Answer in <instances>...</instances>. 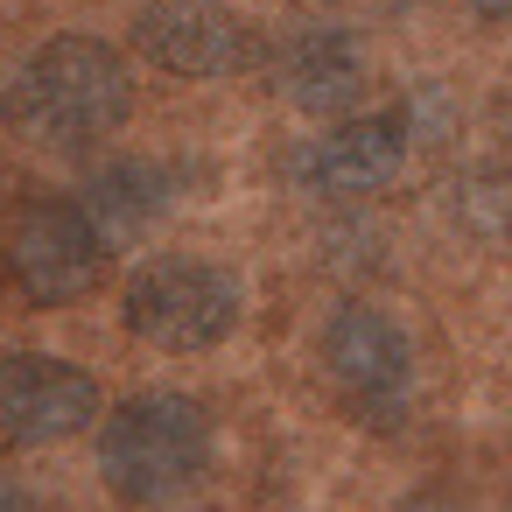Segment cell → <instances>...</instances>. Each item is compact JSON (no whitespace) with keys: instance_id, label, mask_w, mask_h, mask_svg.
<instances>
[{"instance_id":"obj_1","label":"cell","mask_w":512,"mask_h":512,"mask_svg":"<svg viewBox=\"0 0 512 512\" xmlns=\"http://www.w3.org/2000/svg\"><path fill=\"white\" fill-rule=\"evenodd\" d=\"M134 113V71L99 36H50L0 92L8 134L36 148H92Z\"/></svg>"},{"instance_id":"obj_2","label":"cell","mask_w":512,"mask_h":512,"mask_svg":"<svg viewBox=\"0 0 512 512\" xmlns=\"http://www.w3.org/2000/svg\"><path fill=\"white\" fill-rule=\"evenodd\" d=\"M218 463V421L190 393H134L99 428V477L127 512H169L183 505Z\"/></svg>"},{"instance_id":"obj_3","label":"cell","mask_w":512,"mask_h":512,"mask_svg":"<svg viewBox=\"0 0 512 512\" xmlns=\"http://www.w3.org/2000/svg\"><path fill=\"white\" fill-rule=\"evenodd\" d=\"M106 239L78 197H15L0 211V281L29 309H71L106 281Z\"/></svg>"},{"instance_id":"obj_4","label":"cell","mask_w":512,"mask_h":512,"mask_svg":"<svg viewBox=\"0 0 512 512\" xmlns=\"http://www.w3.org/2000/svg\"><path fill=\"white\" fill-rule=\"evenodd\" d=\"M120 316L127 330L148 344V351H169V358H197V351H218L239 316H246V295L239 281L218 267V260H197V253H162L148 267H134L127 295H120Z\"/></svg>"},{"instance_id":"obj_5","label":"cell","mask_w":512,"mask_h":512,"mask_svg":"<svg viewBox=\"0 0 512 512\" xmlns=\"http://www.w3.org/2000/svg\"><path fill=\"white\" fill-rule=\"evenodd\" d=\"M323 372L358 421L386 428L414 400V337L379 302H337L323 323Z\"/></svg>"},{"instance_id":"obj_6","label":"cell","mask_w":512,"mask_h":512,"mask_svg":"<svg viewBox=\"0 0 512 512\" xmlns=\"http://www.w3.org/2000/svg\"><path fill=\"white\" fill-rule=\"evenodd\" d=\"M106 393L85 365L57 351H8L0 358V442L8 449H57L99 421Z\"/></svg>"},{"instance_id":"obj_7","label":"cell","mask_w":512,"mask_h":512,"mask_svg":"<svg viewBox=\"0 0 512 512\" xmlns=\"http://www.w3.org/2000/svg\"><path fill=\"white\" fill-rule=\"evenodd\" d=\"M134 50L169 78H232L253 57V29L225 0H148L134 15Z\"/></svg>"},{"instance_id":"obj_8","label":"cell","mask_w":512,"mask_h":512,"mask_svg":"<svg viewBox=\"0 0 512 512\" xmlns=\"http://www.w3.org/2000/svg\"><path fill=\"white\" fill-rule=\"evenodd\" d=\"M400 169H407V113H351L302 155V183L337 204L379 197L386 183H400Z\"/></svg>"},{"instance_id":"obj_9","label":"cell","mask_w":512,"mask_h":512,"mask_svg":"<svg viewBox=\"0 0 512 512\" xmlns=\"http://www.w3.org/2000/svg\"><path fill=\"white\" fill-rule=\"evenodd\" d=\"M267 78H274V99L288 113H316V120L351 113L365 92V43L351 29H295L274 50Z\"/></svg>"},{"instance_id":"obj_10","label":"cell","mask_w":512,"mask_h":512,"mask_svg":"<svg viewBox=\"0 0 512 512\" xmlns=\"http://www.w3.org/2000/svg\"><path fill=\"white\" fill-rule=\"evenodd\" d=\"M78 204H85V218L99 225V239L113 246V239H127V232H148V225L176 204V176H169L162 162H113V169L92 176V190H85Z\"/></svg>"},{"instance_id":"obj_11","label":"cell","mask_w":512,"mask_h":512,"mask_svg":"<svg viewBox=\"0 0 512 512\" xmlns=\"http://www.w3.org/2000/svg\"><path fill=\"white\" fill-rule=\"evenodd\" d=\"M393 512H470L463 498H449V491H414V498H400Z\"/></svg>"},{"instance_id":"obj_12","label":"cell","mask_w":512,"mask_h":512,"mask_svg":"<svg viewBox=\"0 0 512 512\" xmlns=\"http://www.w3.org/2000/svg\"><path fill=\"white\" fill-rule=\"evenodd\" d=\"M0 512H43V505H36V498H29L15 477H0Z\"/></svg>"},{"instance_id":"obj_13","label":"cell","mask_w":512,"mask_h":512,"mask_svg":"<svg viewBox=\"0 0 512 512\" xmlns=\"http://www.w3.org/2000/svg\"><path fill=\"white\" fill-rule=\"evenodd\" d=\"M470 8H477L484 22H512V0H470Z\"/></svg>"}]
</instances>
